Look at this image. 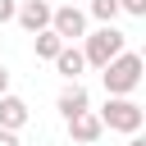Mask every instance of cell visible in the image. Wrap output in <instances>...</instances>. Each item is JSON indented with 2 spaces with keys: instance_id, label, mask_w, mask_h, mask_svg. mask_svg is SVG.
Returning a JSON list of instances; mask_svg holds the SVG:
<instances>
[{
  "instance_id": "11",
  "label": "cell",
  "mask_w": 146,
  "mask_h": 146,
  "mask_svg": "<svg viewBox=\"0 0 146 146\" xmlns=\"http://www.w3.org/2000/svg\"><path fill=\"white\" fill-rule=\"evenodd\" d=\"M87 14H91L96 23H114V18H119V0H91Z\"/></svg>"
},
{
  "instance_id": "10",
  "label": "cell",
  "mask_w": 146,
  "mask_h": 146,
  "mask_svg": "<svg viewBox=\"0 0 146 146\" xmlns=\"http://www.w3.org/2000/svg\"><path fill=\"white\" fill-rule=\"evenodd\" d=\"M59 46H64V36H59L55 27L32 32V50H36V59H55V55H59Z\"/></svg>"
},
{
  "instance_id": "13",
  "label": "cell",
  "mask_w": 146,
  "mask_h": 146,
  "mask_svg": "<svg viewBox=\"0 0 146 146\" xmlns=\"http://www.w3.org/2000/svg\"><path fill=\"white\" fill-rule=\"evenodd\" d=\"M14 9H18V0H0V23H14Z\"/></svg>"
},
{
  "instance_id": "8",
  "label": "cell",
  "mask_w": 146,
  "mask_h": 146,
  "mask_svg": "<svg viewBox=\"0 0 146 146\" xmlns=\"http://www.w3.org/2000/svg\"><path fill=\"white\" fill-rule=\"evenodd\" d=\"M27 119H32V110H27V100L23 96H14V91H0V128H27Z\"/></svg>"
},
{
  "instance_id": "6",
  "label": "cell",
  "mask_w": 146,
  "mask_h": 146,
  "mask_svg": "<svg viewBox=\"0 0 146 146\" xmlns=\"http://www.w3.org/2000/svg\"><path fill=\"white\" fill-rule=\"evenodd\" d=\"M14 23H18L23 32H41V27H50V5H46V0H18Z\"/></svg>"
},
{
  "instance_id": "14",
  "label": "cell",
  "mask_w": 146,
  "mask_h": 146,
  "mask_svg": "<svg viewBox=\"0 0 146 146\" xmlns=\"http://www.w3.org/2000/svg\"><path fill=\"white\" fill-rule=\"evenodd\" d=\"M0 146H23V141H18V132H14V128H0Z\"/></svg>"
},
{
  "instance_id": "2",
  "label": "cell",
  "mask_w": 146,
  "mask_h": 146,
  "mask_svg": "<svg viewBox=\"0 0 146 146\" xmlns=\"http://www.w3.org/2000/svg\"><path fill=\"white\" fill-rule=\"evenodd\" d=\"M119 50H128V32H119L114 23H100L96 32H82V59H87V68L110 64Z\"/></svg>"
},
{
  "instance_id": "15",
  "label": "cell",
  "mask_w": 146,
  "mask_h": 146,
  "mask_svg": "<svg viewBox=\"0 0 146 146\" xmlns=\"http://www.w3.org/2000/svg\"><path fill=\"white\" fill-rule=\"evenodd\" d=\"M128 146H146V137L141 132H128Z\"/></svg>"
},
{
  "instance_id": "7",
  "label": "cell",
  "mask_w": 146,
  "mask_h": 146,
  "mask_svg": "<svg viewBox=\"0 0 146 146\" xmlns=\"http://www.w3.org/2000/svg\"><path fill=\"white\" fill-rule=\"evenodd\" d=\"M68 123V137L78 141V146H91V141H100V119H96V110H82V114H73V119H64Z\"/></svg>"
},
{
  "instance_id": "3",
  "label": "cell",
  "mask_w": 146,
  "mask_h": 146,
  "mask_svg": "<svg viewBox=\"0 0 146 146\" xmlns=\"http://www.w3.org/2000/svg\"><path fill=\"white\" fill-rule=\"evenodd\" d=\"M96 119H100V128H110V132H141V123H146V110L132 100V96H105V105L96 110Z\"/></svg>"
},
{
  "instance_id": "16",
  "label": "cell",
  "mask_w": 146,
  "mask_h": 146,
  "mask_svg": "<svg viewBox=\"0 0 146 146\" xmlns=\"http://www.w3.org/2000/svg\"><path fill=\"white\" fill-rule=\"evenodd\" d=\"M0 91H9V68L0 64Z\"/></svg>"
},
{
  "instance_id": "1",
  "label": "cell",
  "mask_w": 146,
  "mask_h": 146,
  "mask_svg": "<svg viewBox=\"0 0 146 146\" xmlns=\"http://www.w3.org/2000/svg\"><path fill=\"white\" fill-rule=\"evenodd\" d=\"M141 55L137 50H119L110 64H100V82H105V96H132L141 87Z\"/></svg>"
},
{
  "instance_id": "4",
  "label": "cell",
  "mask_w": 146,
  "mask_h": 146,
  "mask_svg": "<svg viewBox=\"0 0 146 146\" xmlns=\"http://www.w3.org/2000/svg\"><path fill=\"white\" fill-rule=\"evenodd\" d=\"M50 27H55L64 41H82V32H87V9L59 5V9H50Z\"/></svg>"
},
{
  "instance_id": "12",
  "label": "cell",
  "mask_w": 146,
  "mask_h": 146,
  "mask_svg": "<svg viewBox=\"0 0 146 146\" xmlns=\"http://www.w3.org/2000/svg\"><path fill=\"white\" fill-rule=\"evenodd\" d=\"M119 14H132V18H146V0H119Z\"/></svg>"
},
{
  "instance_id": "9",
  "label": "cell",
  "mask_w": 146,
  "mask_h": 146,
  "mask_svg": "<svg viewBox=\"0 0 146 146\" xmlns=\"http://www.w3.org/2000/svg\"><path fill=\"white\" fill-rule=\"evenodd\" d=\"M50 64H55V73H64V78H82V73H87V59H82V50H78L73 41H64Z\"/></svg>"
},
{
  "instance_id": "5",
  "label": "cell",
  "mask_w": 146,
  "mask_h": 146,
  "mask_svg": "<svg viewBox=\"0 0 146 146\" xmlns=\"http://www.w3.org/2000/svg\"><path fill=\"white\" fill-rule=\"evenodd\" d=\"M55 110H59L64 119H73V114L91 110V96H87V87H82L78 78H68V82L59 87V96H55Z\"/></svg>"
}]
</instances>
